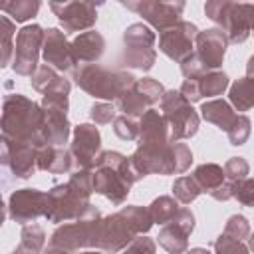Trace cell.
I'll use <instances>...</instances> for the list:
<instances>
[{"label": "cell", "mask_w": 254, "mask_h": 254, "mask_svg": "<svg viewBox=\"0 0 254 254\" xmlns=\"http://www.w3.org/2000/svg\"><path fill=\"white\" fill-rule=\"evenodd\" d=\"M2 137L30 143L38 149L46 145L44 139V109L22 93H10L2 103Z\"/></svg>", "instance_id": "cell-1"}, {"label": "cell", "mask_w": 254, "mask_h": 254, "mask_svg": "<svg viewBox=\"0 0 254 254\" xmlns=\"http://www.w3.org/2000/svg\"><path fill=\"white\" fill-rule=\"evenodd\" d=\"M141 181V175L131 165V159L119 151H101L93 167V190L103 194L111 204H123L131 192V185Z\"/></svg>", "instance_id": "cell-2"}, {"label": "cell", "mask_w": 254, "mask_h": 254, "mask_svg": "<svg viewBox=\"0 0 254 254\" xmlns=\"http://www.w3.org/2000/svg\"><path fill=\"white\" fill-rule=\"evenodd\" d=\"M75 83L91 97L117 101L123 93H127L135 83L137 77L125 69H107L97 64H85L75 69Z\"/></svg>", "instance_id": "cell-3"}, {"label": "cell", "mask_w": 254, "mask_h": 254, "mask_svg": "<svg viewBox=\"0 0 254 254\" xmlns=\"http://www.w3.org/2000/svg\"><path fill=\"white\" fill-rule=\"evenodd\" d=\"M204 14L208 20L220 26V30L228 36V42L242 44L252 32L250 16L246 2H230V0H208L204 4Z\"/></svg>", "instance_id": "cell-4"}, {"label": "cell", "mask_w": 254, "mask_h": 254, "mask_svg": "<svg viewBox=\"0 0 254 254\" xmlns=\"http://www.w3.org/2000/svg\"><path fill=\"white\" fill-rule=\"evenodd\" d=\"M155 32L137 22L127 26V30L123 32V54H121V64L127 67H135V69H143L149 71L155 65L157 60V50H155Z\"/></svg>", "instance_id": "cell-5"}, {"label": "cell", "mask_w": 254, "mask_h": 254, "mask_svg": "<svg viewBox=\"0 0 254 254\" xmlns=\"http://www.w3.org/2000/svg\"><path fill=\"white\" fill-rule=\"evenodd\" d=\"M161 111L171 127V141L177 143L181 139H189L198 131L200 117L192 109L190 101L177 89L165 91L161 99Z\"/></svg>", "instance_id": "cell-6"}, {"label": "cell", "mask_w": 254, "mask_h": 254, "mask_svg": "<svg viewBox=\"0 0 254 254\" xmlns=\"http://www.w3.org/2000/svg\"><path fill=\"white\" fill-rule=\"evenodd\" d=\"M99 220H101V212L95 210L85 218L71 220L58 226L50 236V246L62 248L65 252H75L79 248H95Z\"/></svg>", "instance_id": "cell-7"}, {"label": "cell", "mask_w": 254, "mask_h": 254, "mask_svg": "<svg viewBox=\"0 0 254 254\" xmlns=\"http://www.w3.org/2000/svg\"><path fill=\"white\" fill-rule=\"evenodd\" d=\"M97 208L81 198L67 183L64 185H56L52 190H48V212L46 218L50 222H71V220H79L85 218L89 214H93Z\"/></svg>", "instance_id": "cell-8"}, {"label": "cell", "mask_w": 254, "mask_h": 254, "mask_svg": "<svg viewBox=\"0 0 254 254\" xmlns=\"http://www.w3.org/2000/svg\"><path fill=\"white\" fill-rule=\"evenodd\" d=\"M44 36L46 30L38 24H28L16 34V44H14V62L12 69L18 75H28L32 77L36 73L40 50L44 46Z\"/></svg>", "instance_id": "cell-9"}, {"label": "cell", "mask_w": 254, "mask_h": 254, "mask_svg": "<svg viewBox=\"0 0 254 254\" xmlns=\"http://www.w3.org/2000/svg\"><path fill=\"white\" fill-rule=\"evenodd\" d=\"M127 10L137 12L147 24L155 30L165 32L181 22L185 2H159V0H135V2H121Z\"/></svg>", "instance_id": "cell-10"}, {"label": "cell", "mask_w": 254, "mask_h": 254, "mask_svg": "<svg viewBox=\"0 0 254 254\" xmlns=\"http://www.w3.org/2000/svg\"><path fill=\"white\" fill-rule=\"evenodd\" d=\"M135 238H137V232L131 228L127 218L117 210L113 214L101 216L99 228H97V246H95V250L117 254V252L125 250Z\"/></svg>", "instance_id": "cell-11"}, {"label": "cell", "mask_w": 254, "mask_h": 254, "mask_svg": "<svg viewBox=\"0 0 254 254\" xmlns=\"http://www.w3.org/2000/svg\"><path fill=\"white\" fill-rule=\"evenodd\" d=\"M198 28L192 22L181 20L173 28L159 34V50L173 62H183L192 54L194 40L198 36Z\"/></svg>", "instance_id": "cell-12"}, {"label": "cell", "mask_w": 254, "mask_h": 254, "mask_svg": "<svg viewBox=\"0 0 254 254\" xmlns=\"http://www.w3.org/2000/svg\"><path fill=\"white\" fill-rule=\"evenodd\" d=\"M50 10L58 16L65 34L87 32L97 22V6L93 2H50Z\"/></svg>", "instance_id": "cell-13"}, {"label": "cell", "mask_w": 254, "mask_h": 254, "mask_svg": "<svg viewBox=\"0 0 254 254\" xmlns=\"http://www.w3.org/2000/svg\"><path fill=\"white\" fill-rule=\"evenodd\" d=\"M48 212V192L38 189H18L8 198V214L14 222L28 224Z\"/></svg>", "instance_id": "cell-14"}, {"label": "cell", "mask_w": 254, "mask_h": 254, "mask_svg": "<svg viewBox=\"0 0 254 254\" xmlns=\"http://www.w3.org/2000/svg\"><path fill=\"white\" fill-rule=\"evenodd\" d=\"M77 169H93L101 153V133L91 123H79L73 127V139L69 145Z\"/></svg>", "instance_id": "cell-15"}, {"label": "cell", "mask_w": 254, "mask_h": 254, "mask_svg": "<svg viewBox=\"0 0 254 254\" xmlns=\"http://www.w3.org/2000/svg\"><path fill=\"white\" fill-rule=\"evenodd\" d=\"M38 147L22 141H12L2 137V163L10 167L14 177L30 179L38 169Z\"/></svg>", "instance_id": "cell-16"}, {"label": "cell", "mask_w": 254, "mask_h": 254, "mask_svg": "<svg viewBox=\"0 0 254 254\" xmlns=\"http://www.w3.org/2000/svg\"><path fill=\"white\" fill-rule=\"evenodd\" d=\"M171 145H167V147L137 145L135 153L129 155V159H131V165L135 167V171L141 175V179L147 175H175L173 159H171Z\"/></svg>", "instance_id": "cell-17"}, {"label": "cell", "mask_w": 254, "mask_h": 254, "mask_svg": "<svg viewBox=\"0 0 254 254\" xmlns=\"http://www.w3.org/2000/svg\"><path fill=\"white\" fill-rule=\"evenodd\" d=\"M42 56L48 65L60 71H69L75 69V56L71 50V42H67L65 32L60 28H48L44 36V46H42Z\"/></svg>", "instance_id": "cell-18"}, {"label": "cell", "mask_w": 254, "mask_h": 254, "mask_svg": "<svg viewBox=\"0 0 254 254\" xmlns=\"http://www.w3.org/2000/svg\"><path fill=\"white\" fill-rule=\"evenodd\" d=\"M228 44H230L228 36L220 28L200 30L196 40H194V48H196L194 54L200 58V62L208 69H218L224 62V54H226Z\"/></svg>", "instance_id": "cell-19"}, {"label": "cell", "mask_w": 254, "mask_h": 254, "mask_svg": "<svg viewBox=\"0 0 254 254\" xmlns=\"http://www.w3.org/2000/svg\"><path fill=\"white\" fill-rule=\"evenodd\" d=\"M139 145L149 147H167L171 145V127L163 113L157 109H147L145 115L139 119Z\"/></svg>", "instance_id": "cell-20"}, {"label": "cell", "mask_w": 254, "mask_h": 254, "mask_svg": "<svg viewBox=\"0 0 254 254\" xmlns=\"http://www.w3.org/2000/svg\"><path fill=\"white\" fill-rule=\"evenodd\" d=\"M71 50L77 62H85V64H93L97 62L103 52H105V40L97 30H87L77 34L71 40Z\"/></svg>", "instance_id": "cell-21"}, {"label": "cell", "mask_w": 254, "mask_h": 254, "mask_svg": "<svg viewBox=\"0 0 254 254\" xmlns=\"http://www.w3.org/2000/svg\"><path fill=\"white\" fill-rule=\"evenodd\" d=\"M69 131H71V125L67 121V113L58 111V109H44V139H46V145L64 147V143H67Z\"/></svg>", "instance_id": "cell-22"}, {"label": "cell", "mask_w": 254, "mask_h": 254, "mask_svg": "<svg viewBox=\"0 0 254 254\" xmlns=\"http://www.w3.org/2000/svg\"><path fill=\"white\" fill-rule=\"evenodd\" d=\"M71 163H73V155L69 149L44 145L38 151V169H42L46 173H54V175L67 173L71 169Z\"/></svg>", "instance_id": "cell-23"}, {"label": "cell", "mask_w": 254, "mask_h": 254, "mask_svg": "<svg viewBox=\"0 0 254 254\" xmlns=\"http://www.w3.org/2000/svg\"><path fill=\"white\" fill-rule=\"evenodd\" d=\"M200 115L204 121L216 125L222 131H228V127L232 125V121L236 119V113L232 109V105L224 99H210L204 101L200 105Z\"/></svg>", "instance_id": "cell-24"}, {"label": "cell", "mask_w": 254, "mask_h": 254, "mask_svg": "<svg viewBox=\"0 0 254 254\" xmlns=\"http://www.w3.org/2000/svg\"><path fill=\"white\" fill-rule=\"evenodd\" d=\"M159 246L165 248L169 254H183L189 248V232L179 222H169L159 230Z\"/></svg>", "instance_id": "cell-25"}, {"label": "cell", "mask_w": 254, "mask_h": 254, "mask_svg": "<svg viewBox=\"0 0 254 254\" xmlns=\"http://www.w3.org/2000/svg\"><path fill=\"white\" fill-rule=\"evenodd\" d=\"M230 105L236 111H248L254 107V77H238L228 89Z\"/></svg>", "instance_id": "cell-26"}, {"label": "cell", "mask_w": 254, "mask_h": 254, "mask_svg": "<svg viewBox=\"0 0 254 254\" xmlns=\"http://www.w3.org/2000/svg\"><path fill=\"white\" fill-rule=\"evenodd\" d=\"M194 181L198 183L200 190L202 192H212L214 189H218L224 181H226V175H224V167L216 165V163H202L194 169L192 173Z\"/></svg>", "instance_id": "cell-27"}, {"label": "cell", "mask_w": 254, "mask_h": 254, "mask_svg": "<svg viewBox=\"0 0 254 254\" xmlns=\"http://www.w3.org/2000/svg\"><path fill=\"white\" fill-rule=\"evenodd\" d=\"M69 89H71L69 81L64 79V77H60V79L42 95V103H40V105H42L44 109H58V111L67 113V109H69Z\"/></svg>", "instance_id": "cell-28"}, {"label": "cell", "mask_w": 254, "mask_h": 254, "mask_svg": "<svg viewBox=\"0 0 254 254\" xmlns=\"http://www.w3.org/2000/svg\"><path fill=\"white\" fill-rule=\"evenodd\" d=\"M46 244V232L40 224L32 222V224H24L22 232H20V244H18V252L20 254H42V248Z\"/></svg>", "instance_id": "cell-29"}, {"label": "cell", "mask_w": 254, "mask_h": 254, "mask_svg": "<svg viewBox=\"0 0 254 254\" xmlns=\"http://www.w3.org/2000/svg\"><path fill=\"white\" fill-rule=\"evenodd\" d=\"M181 206L179 200L175 196H159L149 204V212L153 218V224H169L175 220V216L179 214Z\"/></svg>", "instance_id": "cell-30"}, {"label": "cell", "mask_w": 254, "mask_h": 254, "mask_svg": "<svg viewBox=\"0 0 254 254\" xmlns=\"http://www.w3.org/2000/svg\"><path fill=\"white\" fill-rule=\"evenodd\" d=\"M119 212L127 218V222L131 224V228L137 232V236L141 234H147L153 226V218H151V212H149V206H139V204H127V206H121Z\"/></svg>", "instance_id": "cell-31"}, {"label": "cell", "mask_w": 254, "mask_h": 254, "mask_svg": "<svg viewBox=\"0 0 254 254\" xmlns=\"http://www.w3.org/2000/svg\"><path fill=\"white\" fill-rule=\"evenodd\" d=\"M117 107H119V111H123V115H127V117H143L145 115V111L147 109H151V105L147 103V99L139 93V89L133 85L127 93H123L119 99H117Z\"/></svg>", "instance_id": "cell-32"}, {"label": "cell", "mask_w": 254, "mask_h": 254, "mask_svg": "<svg viewBox=\"0 0 254 254\" xmlns=\"http://www.w3.org/2000/svg\"><path fill=\"white\" fill-rule=\"evenodd\" d=\"M196 81H198V87H200V95L202 97L222 95L224 89L228 87V75L224 71H218V69L206 71L204 75L196 77Z\"/></svg>", "instance_id": "cell-33"}, {"label": "cell", "mask_w": 254, "mask_h": 254, "mask_svg": "<svg viewBox=\"0 0 254 254\" xmlns=\"http://www.w3.org/2000/svg\"><path fill=\"white\" fill-rule=\"evenodd\" d=\"M0 10L6 12L8 16H12L16 22H26L30 18H34L40 10V2L38 0H14V2H2Z\"/></svg>", "instance_id": "cell-34"}, {"label": "cell", "mask_w": 254, "mask_h": 254, "mask_svg": "<svg viewBox=\"0 0 254 254\" xmlns=\"http://www.w3.org/2000/svg\"><path fill=\"white\" fill-rule=\"evenodd\" d=\"M200 192L202 190H200L198 183L194 181V177H187L185 175V177L175 179V183H173V196L183 204H190Z\"/></svg>", "instance_id": "cell-35"}, {"label": "cell", "mask_w": 254, "mask_h": 254, "mask_svg": "<svg viewBox=\"0 0 254 254\" xmlns=\"http://www.w3.org/2000/svg\"><path fill=\"white\" fill-rule=\"evenodd\" d=\"M16 32L14 22L8 16H0V36H2V67H6L8 64L14 62V44H12V36Z\"/></svg>", "instance_id": "cell-36"}, {"label": "cell", "mask_w": 254, "mask_h": 254, "mask_svg": "<svg viewBox=\"0 0 254 254\" xmlns=\"http://www.w3.org/2000/svg\"><path fill=\"white\" fill-rule=\"evenodd\" d=\"M67 185H69L81 198L89 200V196L95 192V190H93V169H77V171L69 177Z\"/></svg>", "instance_id": "cell-37"}, {"label": "cell", "mask_w": 254, "mask_h": 254, "mask_svg": "<svg viewBox=\"0 0 254 254\" xmlns=\"http://www.w3.org/2000/svg\"><path fill=\"white\" fill-rule=\"evenodd\" d=\"M250 131H252V121L244 113H238L236 119L232 121V125L228 127V131H226L230 145H234V147L244 145L248 141V137H250Z\"/></svg>", "instance_id": "cell-38"}, {"label": "cell", "mask_w": 254, "mask_h": 254, "mask_svg": "<svg viewBox=\"0 0 254 254\" xmlns=\"http://www.w3.org/2000/svg\"><path fill=\"white\" fill-rule=\"evenodd\" d=\"M60 77H62V75L58 73V69H54V67L48 65V64H42V65L36 69V73L32 75V87L44 95Z\"/></svg>", "instance_id": "cell-39"}, {"label": "cell", "mask_w": 254, "mask_h": 254, "mask_svg": "<svg viewBox=\"0 0 254 254\" xmlns=\"http://www.w3.org/2000/svg\"><path fill=\"white\" fill-rule=\"evenodd\" d=\"M135 87H137L139 93L147 99L149 105L159 103V101L163 99V95H165V87H163V83L157 81L155 77H141V79H137Z\"/></svg>", "instance_id": "cell-40"}, {"label": "cell", "mask_w": 254, "mask_h": 254, "mask_svg": "<svg viewBox=\"0 0 254 254\" xmlns=\"http://www.w3.org/2000/svg\"><path fill=\"white\" fill-rule=\"evenodd\" d=\"M113 133L123 141L139 139V121L135 117H127L121 113L113 119Z\"/></svg>", "instance_id": "cell-41"}, {"label": "cell", "mask_w": 254, "mask_h": 254, "mask_svg": "<svg viewBox=\"0 0 254 254\" xmlns=\"http://www.w3.org/2000/svg\"><path fill=\"white\" fill-rule=\"evenodd\" d=\"M171 159H173V173L181 175L185 173L192 163V153L187 143H173L171 145Z\"/></svg>", "instance_id": "cell-42"}, {"label": "cell", "mask_w": 254, "mask_h": 254, "mask_svg": "<svg viewBox=\"0 0 254 254\" xmlns=\"http://www.w3.org/2000/svg\"><path fill=\"white\" fill-rule=\"evenodd\" d=\"M224 234L234 238V240H248L250 238V222L246 216L242 214H232L228 220H226V226H224Z\"/></svg>", "instance_id": "cell-43"}, {"label": "cell", "mask_w": 254, "mask_h": 254, "mask_svg": "<svg viewBox=\"0 0 254 254\" xmlns=\"http://www.w3.org/2000/svg\"><path fill=\"white\" fill-rule=\"evenodd\" d=\"M250 173V165L244 157H230L226 163H224V175H226V181H232V183H238V181H244Z\"/></svg>", "instance_id": "cell-44"}, {"label": "cell", "mask_w": 254, "mask_h": 254, "mask_svg": "<svg viewBox=\"0 0 254 254\" xmlns=\"http://www.w3.org/2000/svg\"><path fill=\"white\" fill-rule=\"evenodd\" d=\"M214 254H250V248L242 240H234L222 232L214 240Z\"/></svg>", "instance_id": "cell-45"}, {"label": "cell", "mask_w": 254, "mask_h": 254, "mask_svg": "<svg viewBox=\"0 0 254 254\" xmlns=\"http://www.w3.org/2000/svg\"><path fill=\"white\" fill-rule=\"evenodd\" d=\"M206 71H212V69H208V67L200 62V58H198L194 52H192L187 60L181 62V73H183L187 79H196V77L204 75Z\"/></svg>", "instance_id": "cell-46"}, {"label": "cell", "mask_w": 254, "mask_h": 254, "mask_svg": "<svg viewBox=\"0 0 254 254\" xmlns=\"http://www.w3.org/2000/svg\"><path fill=\"white\" fill-rule=\"evenodd\" d=\"M234 198L244 206H254V179L246 177L234 185Z\"/></svg>", "instance_id": "cell-47"}, {"label": "cell", "mask_w": 254, "mask_h": 254, "mask_svg": "<svg viewBox=\"0 0 254 254\" xmlns=\"http://www.w3.org/2000/svg\"><path fill=\"white\" fill-rule=\"evenodd\" d=\"M89 117H91L95 123L105 125V123H109V121L115 119V107H113L111 103H107V101L93 103V105L89 107Z\"/></svg>", "instance_id": "cell-48"}, {"label": "cell", "mask_w": 254, "mask_h": 254, "mask_svg": "<svg viewBox=\"0 0 254 254\" xmlns=\"http://www.w3.org/2000/svg\"><path fill=\"white\" fill-rule=\"evenodd\" d=\"M123 254H157V244L153 238L141 234L123 250Z\"/></svg>", "instance_id": "cell-49"}, {"label": "cell", "mask_w": 254, "mask_h": 254, "mask_svg": "<svg viewBox=\"0 0 254 254\" xmlns=\"http://www.w3.org/2000/svg\"><path fill=\"white\" fill-rule=\"evenodd\" d=\"M179 91H181V93H183L190 103H194V101H200V99H202V95H200V87H198V81H196V79H185Z\"/></svg>", "instance_id": "cell-50"}, {"label": "cell", "mask_w": 254, "mask_h": 254, "mask_svg": "<svg viewBox=\"0 0 254 254\" xmlns=\"http://www.w3.org/2000/svg\"><path fill=\"white\" fill-rule=\"evenodd\" d=\"M234 185H236V183H232V181H224L218 189H214V190L210 192V196H212L214 200H228V198H234Z\"/></svg>", "instance_id": "cell-51"}, {"label": "cell", "mask_w": 254, "mask_h": 254, "mask_svg": "<svg viewBox=\"0 0 254 254\" xmlns=\"http://www.w3.org/2000/svg\"><path fill=\"white\" fill-rule=\"evenodd\" d=\"M246 77H254V54L246 62Z\"/></svg>", "instance_id": "cell-52"}, {"label": "cell", "mask_w": 254, "mask_h": 254, "mask_svg": "<svg viewBox=\"0 0 254 254\" xmlns=\"http://www.w3.org/2000/svg\"><path fill=\"white\" fill-rule=\"evenodd\" d=\"M42 254H69V252H65V250H62V248H54V246H50V248L44 250Z\"/></svg>", "instance_id": "cell-53"}, {"label": "cell", "mask_w": 254, "mask_h": 254, "mask_svg": "<svg viewBox=\"0 0 254 254\" xmlns=\"http://www.w3.org/2000/svg\"><path fill=\"white\" fill-rule=\"evenodd\" d=\"M187 254H210L206 248H190V250H187Z\"/></svg>", "instance_id": "cell-54"}, {"label": "cell", "mask_w": 254, "mask_h": 254, "mask_svg": "<svg viewBox=\"0 0 254 254\" xmlns=\"http://www.w3.org/2000/svg\"><path fill=\"white\" fill-rule=\"evenodd\" d=\"M248 248H250V252L254 254V232H252L250 238H248Z\"/></svg>", "instance_id": "cell-55"}, {"label": "cell", "mask_w": 254, "mask_h": 254, "mask_svg": "<svg viewBox=\"0 0 254 254\" xmlns=\"http://www.w3.org/2000/svg\"><path fill=\"white\" fill-rule=\"evenodd\" d=\"M81 254H99V252H97V250H95V252H91V250H89V252H81Z\"/></svg>", "instance_id": "cell-56"}, {"label": "cell", "mask_w": 254, "mask_h": 254, "mask_svg": "<svg viewBox=\"0 0 254 254\" xmlns=\"http://www.w3.org/2000/svg\"><path fill=\"white\" fill-rule=\"evenodd\" d=\"M12 254H20V252H18V250H14V252H12Z\"/></svg>", "instance_id": "cell-57"}, {"label": "cell", "mask_w": 254, "mask_h": 254, "mask_svg": "<svg viewBox=\"0 0 254 254\" xmlns=\"http://www.w3.org/2000/svg\"><path fill=\"white\" fill-rule=\"evenodd\" d=\"M252 32H254V24H252Z\"/></svg>", "instance_id": "cell-58"}]
</instances>
